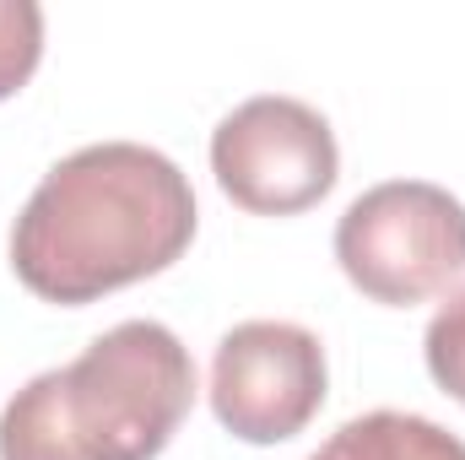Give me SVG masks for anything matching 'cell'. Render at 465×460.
Segmentation results:
<instances>
[{
	"instance_id": "4",
	"label": "cell",
	"mask_w": 465,
	"mask_h": 460,
	"mask_svg": "<svg viewBox=\"0 0 465 460\" xmlns=\"http://www.w3.org/2000/svg\"><path fill=\"white\" fill-rule=\"evenodd\" d=\"M212 174L232 206L254 217H298L336 190L341 152L320 109L265 93L212 130Z\"/></svg>"
},
{
	"instance_id": "7",
	"label": "cell",
	"mask_w": 465,
	"mask_h": 460,
	"mask_svg": "<svg viewBox=\"0 0 465 460\" xmlns=\"http://www.w3.org/2000/svg\"><path fill=\"white\" fill-rule=\"evenodd\" d=\"M44 55V11L33 0H0V98L22 93Z\"/></svg>"
},
{
	"instance_id": "8",
	"label": "cell",
	"mask_w": 465,
	"mask_h": 460,
	"mask_svg": "<svg viewBox=\"0 0 465 460\" xmlns=\"http://www.w3.org/2000/svg\"><path fill=\"white\" fill-rule=\"evenodd\" d=\"M422 352H428V374L439 379V390L465 406V287L450 293V304L433 315Z\"/></svg>"
},
{
	"instance_id": "3",
	"label": "cell",
	"mask_w": 465,
	"mask_h": 460,
	"mask_svg": "<svg viewBox=\"0 0 465 460\" xmlns=\"http://www.w3.org/2000/svg\"><path fill=\"white\" fill-rule=\"evenodd\" d=\"M336 260L373 304H428L465 276V206L428 179L373 185L336 223Z\"/></svg>"
},
{
	"instance_id": "1",
	"label": "cell",
	"mask_w": 465,
	"mask_h": 460,
	"mask_svg": "<svg viewBox=\"0 0 465 460\" xmlns=\"http://www.w3.org/2000/svg\"><path fill=\"white\" fill-rule=\"evenodd\" d=\"M195 238V190L173 157L98 141L60 157L11 228V271L44 304L82 309L168 271Z\"/></svg>"
},
{
	"instance_id": "6",
	"label": "cell",
	"mask_w": 465,
	"mask_h": 460,
	"mask_svg": "<svg viewBox=\"0 0 465 460\" xmlns=\"http://www.w3.org/2000/svg\"><path fill=\"white\" fill-rule=\"evenodd\" d=\"M309 460H465V439L411 412H368L341 423Z\"/></svg>"
},
{
	"instance_id": "2",
	"label": "cell",
	"mask_w": 465,
	"mask_h": 460,
	"mask_svg": "<svg viewBox=\"0 0 465 460\" xmlns=\"http://www.w3.org/2000/svg\"><path fill=\"white\" fill-rule=\"evenodd\" d=\"M190 406V346L157 320H124L5 401L0 460H157Z\"/></svg>"
},
{
	"instance_id": "5",
	"label": "cell",
	"mask_w": 465,
	"mask_h": 460,
	"mask_svg": "<svg viewBox=\"0 0 465 460\" xmlns=\"http://www.w3.org/2000/svg\"><path fill=\"white\" fill-rule=\"evenodd\" d=\"M325 346L292 320H243L212 357V412L243 445L298 439L325 406Z\"/></svg>"
}]
</instances>
